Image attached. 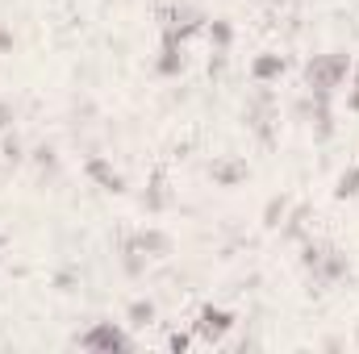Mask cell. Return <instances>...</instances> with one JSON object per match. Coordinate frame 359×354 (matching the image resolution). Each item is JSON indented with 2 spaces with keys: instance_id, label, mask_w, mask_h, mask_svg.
Segmentation results:
<instances>
[{
  "instance_id": "8",
  "label": "cell",
  "mask_w": 359,
  "mask_h": 354,
  "mask_svg": "<svg viewBox=\"0 0 359 354\" xmlns=\"http://www.w3.org/2000/svg\"><path fill=\"white\" fill-rule=\"evenodd\" d=\"M209 176H213L217 187H238L243 179L251 176V167H247V159H213Z\"/></svg>"
},
{
  "instance_id": "9",
  "label": "cell",
  "mask_w": 359,
  "mask_h": 354,
  "mask_svg": "<svg viewBox=\"0 0 359 354\" xmlns=\"http://www.w3.org/2000/svg\"><path fill=\"white\" fill-rule=\"evenodd\" d=\"M284 71H288V59L276 55V50H264V55L251 63V80H255V84H276Z\"/></svg>"
},
{
  "instance_id": "5",
  "label": "cell",
  "mask_w": 359,
  "mask_h": 354,
  "mask_svg": "<svg viewBox=\"0 0 359 354\" xmlns=\"http://www.w3.org/2000/svg\"><path fill=\"white\" fill-rule=\"evenodd\" d=\"M309 275H313V279H318L322 288H330V283H343V279L351 275V259H347V255H343L339 246H326V255H322V263L313 267Z\"/></svg>"
},
{
  "instance_id": "16",
  "label": "cell",
  "mask_w": 359,
  "mask_h": 354,
  "mask_svg": "<svg viewBox=\"0 0 359 354\" xmlns=\"http://www.w3.org/2000/svg\"><path fill=\"white\" fill-rule=\"evenodd\" d=\"M326 246H330V242H318V238H305V246H301V267H305V271H313V267L322 263V255H326Z\"/></svg>"
},
{
  "instance_id": "20",
  "label": "cell",
  "mask_w": 359,
  "mask_h": 354,
  "mask_svg": "<svg viewBox=\"0 0 359 354\" xmlns=\"http://www.w3.org/2000/svg\"><path fill=\"white\" fill-rule=\"evenodd\" d=\"M55 288H59V292H76V275H72V271H59V275H55Z\"/></svg>"
},
{
  "instance_id": "17",
  "label": "cell",
  "mask_w": 359,
  "mask_h": 354,
  "mask_svg": "<svg viewBox=\"0 0 359 354\" xmlns=\"http://www.w3.org/2000/svg\"><path fill=\"white\" fill-rule=\"evenodd\" d=\"M334 196H339V200H351V196H359V167H347V171L339 176V183H334Z\"/></svg>"
},
{
  "instance_id": "11",
  "label": "cell",
  "mask_w": 359,
  "mask_h": 354,
  "mask_svg": "<svg viewBox=\"0 0 359 354\" xmlns=\"http://www.w3.org/2000/svg\"><path fill=\"white\" fill-rule=\"evenodd\" d=\"M155 317H159L155 300H130V309H126V321H130L134 330H147V325H155Z\"/></svg>"
},
{
  "instance_id": "6",
  "label": "cell",
  "mask_w": 359,
  "mask_h": 354,
  "mask_svg": "<svg viewBox=\"0 0 359 354\" xmlns=\"http://www.w3.org/2000/svg\"><path fill=\"white\" fill-rule=\"evenodd\" d=\"M184 63H188V55H184V42H180L176 34H168L163 29V38H159V59H155V71L159 76H180L184 71Z\"/></svg>"
},
{
  "instance_id": "14",
  "label": "cell",
  "mask_w": 359,
  "mask_h": 354,
  "mask_svg": "<svg viewBox=\"0 0 359 354\" xmlns=\"http://www.w3.org/2000/svg\"><path fill=\"white\" fill-rule=\"evenodd\" d=\"M29 163H34L42 176H55V171H59V155H55V146H34V150H29Z\"/></svg>"
},
{
  "instance_id": "18",
  "label": "cell",
  "mask_w": 359,
  "mask_h": 354,
  "mask_svg": "<svg viewBox=\"0 0 359 354\" xmlns=\"http://www.w3.org/2000/svg\"><path fill=\"white\" fill-rule=\"evenodd\" d=\"M188 346H192V334H184V330H176V334L168 338V351H172V354H184Z\"/></svg>"
},
{
  "instance_id": "12",
  "label": "cell",
  "mask_w": 359,
  "mask_h": 354,
  "mask_svg": "<svg viewBox=\"0 0 359 354\" xmlns=\"http://www.w3.org/2000/svg\"><path fill=\"white\" fill-rule=\"evenodd\" d=\"M168 204H172V196H168V187H163V176H155L151 187L142 192V208H147V213H163Z\"/></svg>"
},
{
  "instance_id": "7",
  "label": "cell",
  "mask_w": 359,
  "mask_h": 354,
  "mask_svg": "<svg viewBox=\"0 0 359 354\" xmlns=\"http://www.w3.org/2000/svg\"><path fill=\"white\" fill-rule=\"evenodd\" d=\"M84 176H88L100 192H126V176H121L109 159H100V155H92L88 163H84Z\"/></svg>"
},
{
  "instance_id": "2",
  "label": "cell",
  "mask_w": 359,
  "mask_h": 354,
  "mask_svg": "<svg viewBox=\"0 0 359 354\" xmlns=\"http://www.w3.org/2000/svg\"><path fill=\"white\" fill-rule=\"evenodd\" d=\"M76 346L92 354H117V351H134V338L117 321H96L84 334H76Z\"/></svg>"
},
{
  "instance_id": "4",
  "label": "cell",
  "mask_w": 359,
  "mask_h": 354,
  "mask_svg": "<svg viewBox=\"0 0 359 354\" xmlns=\"http://www.w3.org/2000/svg\"><path fill=\"white\" fill-rule=\"evenodd\" d=\"M121 246H134V250H142L147 259H168V255H172V234H168V229H155V225H147V229L130 234Z\"/></svg>"
},
{
  "instance_id": "15",
  "label": "cell",
  "mask_w": 359,
  "mask_h": 354,
  "mask_svg": "<svg viewBox=\"0 0 359 354\" xmlns=\"http://www.w3.org/2000/svg\"><path fill=\"white\" fill-rule=\"evenodd\" d=\"M284 217H288V196H271L268 204H264V225L268 229H280Z\"/></svg>"
},
{
  "instance_id": "10",
  "label": "cell",
  "mask_w": 359,
  "mask_h": 354,
  "mask_svg": "<svg viewBox=\"0 0 359 354\" xmlns=\"http://www.w3.org/2000/svg\"><path fill=\"white\" fill-rule=\"evenodd\" d=\"M205 38L213 42V50H230V46H234V25H230L226 17H213V21L205 25Z\"/></svg>"
},
{
  "instance_id": "23",
  "label": "cell",
  "mask_w": 359,
  "mask_h": 354,
  "mask_svg": "<svg viewBox=\"0 0 359 354\" xmlns=\"http://www.w3.org/2000/svg\"><path fill=\"white\" fill-rule=\"evenodd\" d=\"M0 250H4V238H0ZM0 259H4V255H0Z\"/></svg>"
},
{
  "instance_id": "19",
  "label": "cell",
  "mask_w": 359,
  "mask_h": 354,
  "mask_svg": "<svg viewBox=\"0 0 359 354\" xmlns=\"http://www.w3.org/2000/svg\"><path fill=\"white\" fill-rule=\"evenodd\" d=\"M13 117H17V108H13V100H0V134L13 125Z\"/></svg>"
},
{
  "instance_id": "1",
  "label": "cell",
  "mask_w": 359,
  "mask_h": 354,
  "mask_svg": "<svg viewBox=\"0 0 359 354\" xmlns=\"http://www.w3.org/2000/svg\"><path fill=\"white\" fill-rule=\"evenodd\" d=\"M351 76V55L347 50H330V55H313L305 63V92L313 100H330L334 92L347 84Z\"/></svg>"
},
{
  "instance_id": "21",
  "label": "cell",
  "mask_w": 359,
  "mask_h": 354,
  "mask_svg": "<svg viewBox=\"0 0 359 354\" xmlns=\"http://www.w3.org/2000/svg\"><path fill=\"white\" fill-rule=\"evenodd\" d=\"M13 46H17L13 29H8V25H0V55H13Z\"/></svg>"
},
{
  "instance_id": "13",
  "label": "cell",
  "mask_w": 359,
  "mask_h": 354,
  "mask_svg": "<svg viewBox=\"0 0 359 354\" xmlns=\"http://www.w3.org/2000/svg\"><path fill=\"white\" fill-rule=\"evenodd\" d=\"M0 159H4L8 167L25 163V159H29V155H25V142H21L17 134H4V138H0Z\"/></svg>"
},
{
  "instance_id": "22",
  "label": "cell",
  "mask_w": 359,
  "mask_h": 354,
  "mask_svg": "<svg viewBox=\"0 0 359 354\" xmlns=\"http://www.w3.org/2000/svg\"><path fill=\"white\" fill-rule=\"evenodd\" d=\"M347 108H351V113H359V84L351 88V96H347Z\"/></svg>"
},
{
  "instance_id": "3",
  "label": "cell",
  "mask_w": 359,
  "mask_h": 354,
  "mask_svg": "<svg viewBox=\"0 0 359 354\" xmlns=\"http://www.w3.org/2000/svg\"><path fill=\"white\" fill-rule=\"evenodd\" d=\"M234 325H238V317H234L230 309H222V304H201V313H196V321H192V334H196L201 342H209V346H222Z\"/></svg>"
}]
</instances>
